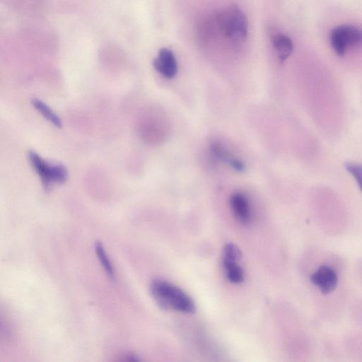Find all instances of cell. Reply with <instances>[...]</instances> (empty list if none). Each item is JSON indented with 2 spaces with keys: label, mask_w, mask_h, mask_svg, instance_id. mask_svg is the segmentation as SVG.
<instances>
[{
  "label": "cell",
  "mask_w": 362,
  "mask_h": 362,
  "mask_svg": "<svg viewBox=\"0 0 362 362\" xmlns=\"http://www.w3.org/2000/svg\"><path fill=\"white\" fill-rule=\"evenodd\" d=\"M151 294L161 308L175 310L185 313H192L195 305L191 298L177 286L160 279H155L150 284Z\"/></svg>",
  "instance_id": "obj_1"
},
{
  "label": "cell",
  "mask_w": 362,
  "mask_h": 362,
  "mask_svg": "<svg viewBox=\"0 0 362 362\" xmlns=\"http://www.w3.org/2000/svg\"><path fill=\"white\" fill-rule=\"evenodd\" d=\"M220 31L228 39L240 42L247 35V21L244 13L236 4L229 5L216 16Z\"/></svg>",
  "instance_id": "obj_2"
},
{
  "label": "cell",
  "mask_w": 362,
  "mask_h": 362,
  "mask_svg": "<svg viewBox=\"0 0 362 362\" xmlns=\"http://www.w3.org/2000/svg\"><path fill=\"white\" fill-rule=\"evenodd\" d=\"M28 157L45 189H48L52 183L63 184L67 180L68 171L62 164H50L33 151L28 152Z\"/></svg>",
  "instance_id": "obj_3"
},
{
  "label": "cell",
  "mask_w": 362,
  "mask_h": 362,
  "mask_svg": "<svg viewBox=\"0 0 362 362\" xmlns=\"http://www.w3.org/2000/svg\"><path fill=\"white\" fill-rule=\"evenodd\" d=\"M330 44L334 52L342 57L350 47L362 45V29L352 25H341L330 33Z\"/></svg>",
  "instance_id": "obj_4"
},
{
  "label": "cell",
  "mask_w": 362,
  "mask_h": 362,
  "mask_svg": "<svg viewBox=\"0 0 362 362\" xmlns=\"http://www.w3.org/2000/svg\"><path fill=\"white\" fill-rule=\"evenodd\" d=\"M310 281L322 294L327 295L335 290L338 276L331 267L322 265L310 276Z\"/></svg>",
  "instance_id": "obj_5"
},
{
  "label": "cell",
  "mask_w": 362,
  "mask_h": 362,
  "mask_svg": "<svg viewBox=\"0 0 362 362\" xmlns=\"http://www.w3.org/2000/svg\"><path fill=\"white\" fill-rule=\"evenodd\" d=\"M155 69L168 78H173L177 72V64L173 52L168 48L160 49L153 62Z\"/></svg>",
  "instance_id": "obj_6"
},
{
  "label": "cell",
  "mask_w": 362,
  "mask_h": 362,
  "mask_svg": "<svg viewBox=\"0 0 362 362\" xmlns=\"http://www.w3.org/2000/svg\"><path fill=\"white\" fill-rule=\"evenodd\" d=\"M230 203L235 217L241 223H248L251 220V212L245 196L241 193L235 192L231 195Z\"/></svg>",
  "instance_id": "obj_7"
},
{
  "label": "cell",
  "mask_w": 362,
  "mask_h": 362,
  "mask_svg": "<svg viewBox=\"0 0 362 362\" xmlns=\"http://www.w3.org/2000/svg\"><path fill=\"white\" fill-rule=\"evenodd\" d=\"M272 45L280 62H284L293 50L292 40L286 35L277 33L272 37Z\"/></svg>",
  "instance_id": "obj_8"
},
{
  "label": "cell",
  "mask_w": 362,
  "mask_h": 362,
  "mask_svg": "<svg viewBox=\"0 0 362 362\" xmlns=\"http://www.w3.org/2000/svg\"><path fill=\"white\" fill-rule=\"evenodd\" d=\"M214 155L218 159L227 162L234 169L238 171L244 170V165L238 159L233 158L227 150H226L221 144L214 142L211 146Z\"/></svg>",
  "instance_id": "obj_9"
},
{
  "label": "cell",
  "mask_w": 362,
  "mask_h": 362,
  "mask_svg": "<svg viewBox=\"0 0 362 362\" xmlns=\"http://www.w3.org/2000/svg\"><path fill=\"white\" fill-rule=\"evenodd\" d=\"M223 265L228 279L233 284H240L244 280V274L237 260L223 259Z\"/></svg>",
  "instance_id": "obj_10"
},
{
  "label": "cell",
  "mask_w": 362,
  "mask_h": 362,
  "mask_svg": "<svg viewBox=\"0 0 362 362\" xmlns=\"http://www.w3.org/2000/svg\"><path fill=\"white\" fill-rule=\"evenodd\" d=\"M33 106L49 122L55 127L61 128L62 123L59 117L45 103L37 98L31 100Z\"/></svg>",
  "instance_id": "obj_11"
},
{
  "label": "cell",
  "mask_w": 362,
  "mask_h": 362,
  "mask_svg": "<svg viewBox=\"0 0 362 362\" xmlns=\"http://www.w3.org/2000/svg\"><path fill=\"white\" fill-rule=\"evenodd\" d=\"M95 251L99 259L100 264L103 265L106 274L110 279L115 278V272L112 264L105 250L103 244L100 242L95 243Z\"/></svg>",
  "instance_id": "obj_12"
},
{
  "label": "cell",
  "mask_w": 362,
  "mask_h": 362,
  "mask_svg": "<svg viewBox=\"0 0 362 362\" xmlns=\"http://www.w3.org/2000/svg\"><path fill=\"white\" fill-rule=\"evenodd\" d=\"M345 168L354 177L362 191V165L358 163L349 162L345 164Z\"/></svg>",
  "instance_id": "obj_13"
},
{
  "label": "cell",
  "mask_w": 362,
  "mask_h": 362,
  "mask_svg": "<svg viewBox=\"0 0 362 362\" xmlns=\"http://www.w3.org/2000/svg\"><path fill=\"white\" fill-rule=\"evenodd\" d=\"M240 257L239 248L233 243L225 245L223 251V259L238 260Z\"/></svg>",
  "instance_id": "obj_14"
}]
</instances>
